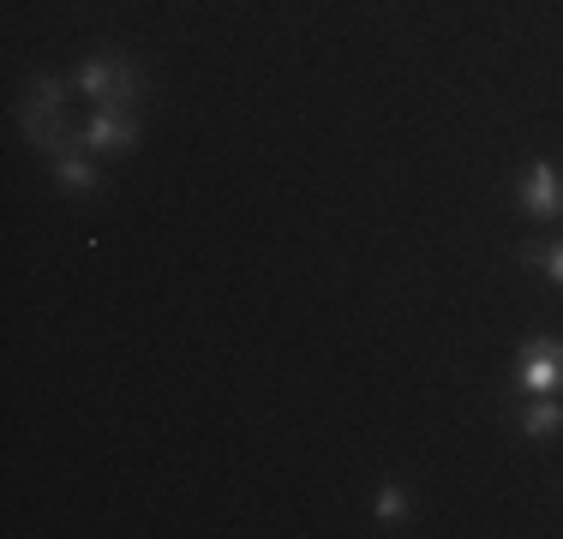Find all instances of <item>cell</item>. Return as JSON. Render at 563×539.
Here are the masks:
<instances>
[{"mask_svg": "<svg viewBox=\"0 0 563 539\" xmlns=\"http://www.w3.org/2000/svg\"><path fill=\"white\" fill-rule=\"evenodd\" d=\"M24 139L36 144V151H66L73 144V132H66V97L55 78H36L31 97H24Z\"/></svg>", "mask_w": 563, "mask_h": 539, "instance_id": "1", "label": "cell"}, {"mask_svg": "<svg viewBox=\"0 0 563 539\" xmlns=\"http://www.w3.org/2000/svg\"><path fill=\"white\" fill-rule=\"evenodd\" d=\"M73 90H78V97H97L102 108H120L132 90H139V66L102 54V61H85V66L73 73Z\"/></svg>", "mask_w": 563, "mask_h": 539, "instance_id": "2", "label": "cell"}, {"mask_svg": "<svg viewBox=\"0 0 563 539\" xmlns=\"http://www.w3.org/2000/svg\"><path fill=\"white\" fill-rule=\"evenodd\" d=\"M85 151H132L139 144V120L132 114H120V108H97V120L85 127Z\"/></svg>", "mask_w": 563, "mask_h": 539, "instance_id": "3", "label": "cell"}, {"mask_svg": "<svg viewBox=\"0 0 563 539\" xmlns=\"http://www.w3.org/2000/svg\"><path fill=\"white\" fill-rule=\"evenodd\" d=\"M521 210H533V216H563V180H558L552 162L528 168V180H521Z\"/></svg>", "mask_w": 563, "mask_h": 539, "instance_id": "4", "label": "cell"}, {"mask_svg": "<svg viewBox=\"0 0 563 539\" xmlns=\"http://www.w3.org/2000/svg\"><path fill=\"white\" fill-rule=\"evenodd\" d=\"M558 384H563V354L558 348H533V360L521 366V389H540L545 396V389H558Z\"/></svg>", "mask_w": 563, "mask_h": 539, "instance_id": "5", "label": "cell"}, {"mask_svg": "<svg viewBox=\"0 0 563 539\" xmlns=\"http://www.w3.org/2000/svg\"><path fill=\"white\" fill-rule=\"evenodd\" d=\"M55 168H60V180L73 186V193H97V168H90V156L78 151V144L55 151Z\"/></svg>", "mask_w": 563, "mask_h": 539, "instance_id": "6", "label": "cell"}, {"mask_svg": "<svg viewBox=\"0 0 563 539\" xmlns=\"http://www.w3.org/2000/svg\"><path fill=\"white\" fill-rule=\"evenodd\" d=\"M558 426H563V402H533L528 420H521V431H528V438H552Z\"/></svg>", "mask_w": 563, "mask_h": 539, "instance_id": "7", "label": "cell"}, {"mask_svg": "<svg viewBox=\"0 0 563 539\" xmlns=\"http://www.w3.org/2000/svg\"><path fill=\"white\" fill-rule=\"evenodd\" d=\"M401 509H408L401 485H384V492H378V516H384V521H401Z\"/></svg>", "mask_w": 563, "mask_h": 539, "instance_id": "8", "label": "cell"}, {"mask_svg": "<svg viewBox=\"0 0 563 539\" xmlns=\"http://www.w3.org/2000/svg\"><path fill=\"white\" fill-rule=\"evenodd\" d=\"M540 264H545V276H552V282H563V246H552V252H540Z\"/></svg>", "mask_w": 563, "mask_h": 539, "instance_id": "9", "label": "cell"}]
</instances>
